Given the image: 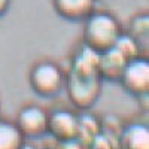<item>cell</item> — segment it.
Returning <instances> with one entry per match:
<instances>
[{
	"label": "cell",
	"instance_id": "10",
	"mask_svg": "<svg viewBox=\"0 0 149 149\" xmlns=\"http://www.w3.org/2000/svg\"><path fill=\"white\" fill-rule=\"evenodd\" d=\"M127 34H130L139 45L142 55L149 57V14L148 10H140L128 19Z\"/></svg>",
	"mask_w": 149,
	"mask_h": 149
},
{
	"label": "cell",
	"instance_id": "17",
	"mask_svg": "<svg viewBox=\"0 0 149 149\" xmlns=\"http://www.w3.org/2000/svg\"><path fill=\"white\" fill-rule=\"evenodd\" d=\"M10 8V0H0V17H3Z\"/></svg>",
	"mask_w": 149,
	"mask_h": 149
},
{
	"label": "cell",
	"instance_id": "7",
	"mask_svg": "<svg viewBox=\"0 0 149 149\" xmlns=\"http://www.w3.org/2000/svg\"><path fill=\"white\" fill-rule=\"evenodd\" d=\"M55 14L72 22H82L98 5V0H51Z\"/></svg>",
	"mask_w": 149,
	"mask_h": 149
},
{
	"label": "cell",
	"instance_id": "13",
	"mask_svg": "<svg viewBox=\"0 0 149 149\" xmlns=\"http://www.w3.org/2000/svg\"><path fill=\"white\" fill-rule=\"evenodd\" d=\"M79 128H78V140L82 145H86L94 136L102 131V119L90 110H82L78 115Z\"/></svg>",
	"mask_w": 149,
	"mask_h": 149
},
{
	"label": "cell",
	"instance_id": "9",
	"mask_svg": "<svg viewBox=\"0 0 149 149\" xmlns=\"http://www.w3.org/2000/svg\"><path fill=\"white\" fill-rule=\"evenodd\" d=\"M118 143L119 149H149V127L143 122L122 125Z\"/></svg>",
	"mask_w": 149,
	"mask_h": 149
},
{
	"label": "cell",
	"instance_id": "1",
	"mask_svg": "<svg viewBox=\"0 0 149 149\" xmlns=\"http://www.w3.org/2000/svg\"><path fill=\"white\" fill-rule=\"evenodd\" d=\"M122 31V24L115 14L95 9L82 21V43L100 54L115 46Z\"/></svg>",
	"mask_w": 149,
	"mask_h": 149
},
{
	"label": "cell",
	"instance_id": "5",
	"mask_svg": "<svg viewBox=\"0 0 149 149\" xmlns=\"http://www.w3.org/2000/svg\"><path fill=\"white\" fill-rule=\"evenodd\" d=\"M48 119L49 112L43 106L29 103L18 110L14 122L26 139H39L48 134Z\"/></svg>",
	"mask_w": 149,
	"mask_h": 149
},
{
	"label": "cell",
	"instance_id": "12",
	"mask_svg": "<svg viewBox=\"0 0 149 149\" xmlns=\"http://www.w3.org/2000/svg\"><path fill=\"white\" fill-rule=\"evenodd\" d=\"M26 140L14 121L0 118V149H24Z\"/></svg>",
	"mask_w": 149,
	"mask_h": 149
},
{
	"label": "cell",
	"instance_id": "3",
	"mask_svg": "<svg viewBox=\"0 0 149 149\" xmlns=\"http://www.w3.org/2000/svg\"><path fill=\"white\" fill-rule=\"evenodd\" d=\"M29 84L34 94L52 98L61 94L66 85V72L54 60H39L30 67Z\"/></svg>",
	"mask_w": 149,
	"mask_h": 149
},
{
	"label": "cell",
	"instance_id": "16",
	"mask_svg": "<svg viewBox=\"0 0 149 149\" xmlns=\"http://www.w3.org/2000/svg\"><path fill=\"white\" fill-rule=\"evenodd\" d=\"M57 149H85L79 140H69V142H58Z\"/></svg>",
	"mask_w": 149,
	"mask_h": 149
},
{
	"label": "cell",
	"instance_id": "11",
	"mask_svg": "<svg viewBox=\"0 0 149 149\" xmlns=\"http://www.w3.org/2000/svg\"><path fill=\"white\" fill-rule=\"evenodd\" d=\"M97 64H98V52L88 48L86 45L81 43V46L76 49L70 60L69 70L78 72V73H97Z\"/></svg>",
	"mask_w": 149,
	"mask_h": 149
},
{
	"label": "cell",
	"instance_id": "18",
	"mask_svg": "<svg viewBox=\"0 0 149 149\" xmlns=\"http://www.w3.org/2000/svg\"><path fill=\"white\" fill-rule=\"evenodd\" d=\"M33 149H37V148H33Z\"/></svg>",
	"mask_w": 149,
	"mask_h": 149
},
{
	"label": "cell",
	"instance_id": "14",
	"mask_svg": "<svg viewBox=\"0 0 149 149\" xmlns=\"http://www.w3.org/2000/svg\"><path fill=\"white\" fill-rule=\"evenodd\" d=\"M113 48L116 49V51H119L122 54V57L125 58L127 61L128 60H133L136 57H143L139 45L136 43V40L133 39L130 34L125 33V30H124L122 34L118 37V40H116V43H115Z\"/></svg>",
	"mask_w": 149,
	"mask_h": 149
},
{
	"label": "cell",
	"instance_id": "8",
	"mask_svg": "<svg viewBox=\"0 0 149 149\" xmlns=\"http://www.w3.org/2000/svg\"><path fill=\"white\" fill-rule=\"evenodd\" d=\"M127 64V60L122 57L119 51L115 48H110L104 52L98 54V64L97 72L102 81L107 82H119L121 74L124 72V67Z\"/></svg>",
	"mask_w": 149,
	"mask_h": 149
},
{
	"label": "cell",
	"instance_id": "2",
	"mask_svg": "<svg viewBox=\"0 0 149 149\" xmlns=\"http://www.w3.org/2000/svg\"><path fill=\"white\" fill-rule=\"evenodd\" d=\"M64 90L67 93L69 102L82 110H90L102 95L103 81L97 73H78L66 72V85Z\"/></svg>",
	"mask_w": 149,
	"mask_h": 149
},
{
	"label": "cell",
	"instance_id": "4",
	"mask_svg": "<svg viewBox=\"0 0 149 149\" xmlns=\"http://www.w3.org/2000/svg\"><path fill=\"white\" fill-rule=\"evenodd\" d=\"M119 84L130 95L143 98L149 94V57L128 60L121 74Z\"/></svg>",
	"mask_w": 149,
	"mask_h": 149
},
{
	"label": "cell",
	"instance_id": "15",
	"mask_svg": "<svg viewBox=\"0 0 149 149\" xmlns=\"http://www.w3.org/2000/svg\"><path fill=\"white\" fill-rule=\"evenodd\" d=\"M118 139L107 134L106 131H100L86 145H84L85 149H118Z\"/></svg>",
	"mask_w": 149,
	"mask_h": 149
},
{
	"label": "cell",
	"instance_id": "6",
	"mask_svg": "<svg viewBox=\"0 0 149 149\" xmlns=\"http://www.w3.org/2000/svg\"><path fill=\"white\" fill-rule=\"evenodd\" d=\"M79 121L78 113L69 109H55L49 112L48 119V134L58 142L78 140Z\"/></svg>",
	"mask_w": 149,
	"mask_h": 149
}]
</instances>
